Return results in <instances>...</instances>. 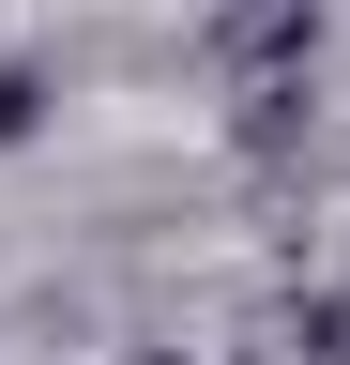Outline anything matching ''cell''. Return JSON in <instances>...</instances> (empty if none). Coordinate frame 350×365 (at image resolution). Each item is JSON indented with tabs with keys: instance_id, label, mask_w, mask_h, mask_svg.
Instances as JSON below:
<instances>
[{
	"instance_id": "cell-3",
	"label": "cell",
	"mask_w": 350,
	"mask_h": 365,
	"mask_svg": "<svg viewBox=\"0 0 350 365\" xmlns=\"http://www.w3.org/2000/svg\"><path fill=\"white\" fill-rule=\"evenodd\" d=\"M46 137V61H0V153H31Z\"/></svg>"
},
{
	"instance_id": "cell-2",
	"label": "cell",
	"mask_w": 350,
	"mask_h": 365,
	"mask_svg": "<svg viewBox=\"0 0 350 365\" xmlns=\"http://www.w3.org/2000/svg\"><path fill=\"white\" fill-rule=\"evenodd\" d=\"M213 46H229L244 76H289L304 46H320V0H229V31H213Z\"/></svg>"
},
{
	"instance_id": "cell-1",
	"label": "cell",
	"mask_w": 350,
	"mask_h": 365,
	"mask_svg": "<svg viewBox=\"0 0 350 365\" xmlns=\"http://www.w3.org/2000/svg\"><path fill=\"white\" fill-rule=\"evenodd\" d=\"M244 365H350V289H259Z\"/></svg>"
},
{
	"instance_id": "cell-4",
	"label": "cell",
	"mask_w": 350,
	"mask_h": 365,
	"mask_svg": "<svg viewBox=\"0 0 350 365\" xmlns=\"http://www.w3.org/2000/svg\"><path fill=\"white\" fill-rule=\"evenodd\" d=\"M122 365H198V350H122Z\"/></svg>"
}]
</instances>
